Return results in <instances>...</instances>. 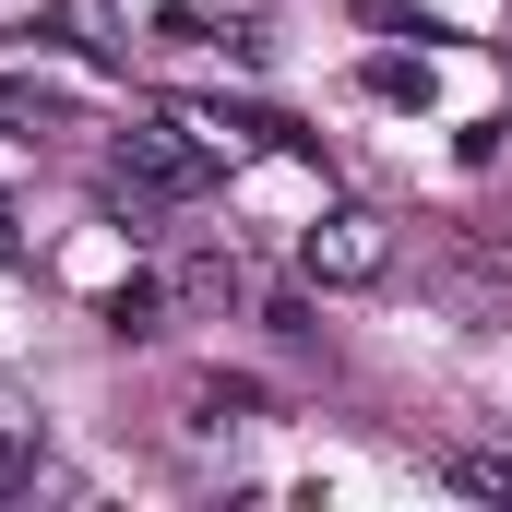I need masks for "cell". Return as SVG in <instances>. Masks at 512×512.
Masks as SVG:
<instances>
[{
    "mask_svg": "<svg viewBox=\"0 0 512 512\" xmlns=\"http://www.w3.org/2000/svg\"><path fill=\"white\" fill-rule=\"evenodd\" d=\"M0 131H48V96L36 84H0Z\"/></svg>",
    "mask_w": 512,
    "mask_h": 512,
    "instance_id": "277c9868",
    "label": "cell"
},
{
    "mask_svg": "<svg viewBox=\"0 0 512 512\" xmlns=\"http://www.w3.org/2000/svg\"><path fill=\"white\" fill-rule=\"evenodd\" d=\"M382 262H393V227H382V215H358V203L310 227V274H322V286H370Z\"/></svg>",
    "mask_w": 512,
    "mask_h": 512,
    "instance_id": "6da1fadb",
    "label": "cell"
},
{
    "mask_svg": "<svg viewBox=\"0 0 512 512\" xmlns=\"http://www.w3.org/2000/svg\"><path fill=\"white\" fill-rule=\"evenodd\" d=\"M0 489H36V441H0Z\"/></svg>",
    "mask_w": 512,
    "mask_h": 512,
    "instance_id": "5b68a950",
    "label": "cell"
},
{
    "mask_svg": "<svg viewBox=\"0 0 512 512\" xmlns=\"http://www.w3.org/2000/svg\"><path fill=\"white\" fill-rule=\"evenodd\" d=\"M0 262H24V239H12V215H0Z\"/></svg>",
    "mask_w": 512,
    "mask_h": 512,
    "instance_id": "8992f818",
    "label": "cell"
},
{
    "mask_svg": "<svg viewBox=\"0 0 512 512\" xmlns=\"http://www.w3.org/2000/svg\"><path fill=\"white\" fill-rule=\"evenodd\" d=\"M370 96H393V108H417V96H429V60H370Z\"/></svg>",
    "mask_w": 512,
    "mask_h": 512,
    "instance_id": "7a4b0ae2",
    "label": "cell"
},
{
    "mask_svg": "<svg viewBox=\"0 0 512 512\" xmlns=\"http://www.w3.org/2000/svg\"><path fill=\"white\" fill-rule=\"evenodd\" d=\"M453 489H477V501H512V465H501V453H465V465H453Z\"/></svg>",
    "mask_w": 512,
    "mask_h": 512,
    "instance_id": "3957f363",
    "label": "cell"
}]
</instances>
